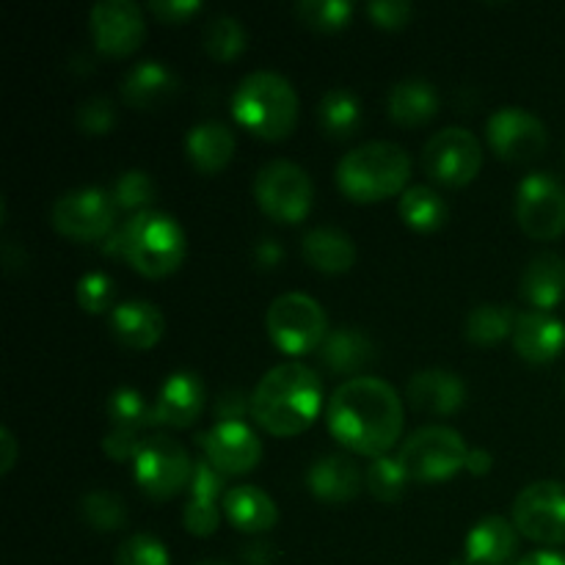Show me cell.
Here are the masks:
<instances>
[{
    "label": "cell",
    "mask_w": 565,
    "mask_h": 565,
    "mask_svg": "<svg viewBox=\"0 0 565 565\" xmlns=\"http://www.w3.org/2000/svg\"><path fill=\"white\" fill-rule=\"evenodd\" d=\"M265 331L276 351L285 356H307L320 351V345L329 337V318L326 309L307 292H285L274 298L265 312Z\"/></svg>",
    "instance_id": "cell-6"
},
{
    "label": "cell",
    "mask_w": 565,
    "mask_h": 565,
    "mask_svg": "<svg viewBox=\"0 0 565 565\" xmlns=\"http://www.w3.org/2000/svg\"><path fill=\"white\" fill-rule=\"evenodd\" d=\"M154 196H158V185H154L152 177L141 169H130L125 174H119L110 185V199H114L116 210H125V213H147L152 210Z\"/></svg>",
    "instance_id": "cell-37"
},
{
    "label": "cell",
    "mask_w": 565,
    "mask_h": 565,
    "mask_svg": "<svg viewBox=\"0 0 565 565\" xmlns=\"http://www.w3.org/2000/svg\"><path fill=\"white\" fill-rule=\"evenodd\" d=\"M20 458V445L9 428L0 430V475H9Z\"/></svg>",
    "instance_id": "cell-48"
},
{
    "label": "cell",
    "mask_w": 565,
    "mask_h": 565,
    "mask_svg": "<svg viewBox=\"0 0 565 565\" xmlns=\"http://www.w3.org/2000/svg\"><path fill=\"white\" fill-rule=\"evenodd\" d=\"M116 565H171V557L163 541L136 533L116 550Z\"/></svg>",
    "instance_id": "cell-41"
},
{
    "label": "cell",
    "mask_w": 565,
    "mask_h": 565,
    "mask_svg": "<svg viewBox=\"0 0 565 565\" xmlns=\"http://www.w3.org/2000/svg\"><path fill=\"white\" fill-rule=\"evenodd\" d=\"M408 475L403 469V463L392 456H381L370 461V467L364 469V489L381 505H395L406 497L408 489Z\"/></svg>",
    "instance_id": "cell-35"
},
{
    "label": "cell",
    "mask_w": 565,
    "mask_h": 565,
    "mask_svg": "<svg viewBox=\"0 0 565 565\" xmlns=\"http://www.w3.org/2000/svg\"><path fill=\"white\" fill-rule=\"evenodd\" d=\"M237 152V138L221 121L193 125L185 136V154L191 166L202 174H218L232 163Z\"/></svg>",
    "instance_id": "cell-28"
},
{
    "label": "cell",
    "mask_w": 565,
    "mask_h": 565,
    "mask_svg": "<svg viewBox=\"0 0 565 565\" xmlns=\"http://www.w3.org/2000/svg\"><path fill=\"white\" fill-rule=\"evenodd\" d=\"M513 348L530 364H550L565 351V323L552 312H519Z\"/></svg>",
    "instance_id": "cell-20"
},
{
    "label": "cell",
    "mask_w": 565,
    "mask_h": 565,
    "mask_svg": "<svg viewBox=\"0 0 565 565\" xmlns=\"http://www.w3.org/2000/svg\"><path fill=\"white\" fill-rule=\"evenodd\" d=\"M221 508H224L226 522L246 535H265L279 522V508H276L274 497L265 494L257 486H235V489H230Z\"/></svg>",
    "instance_id": "cell-26"
},
{
    "label": "cell",
    "mask_w": 565,
    "mask_h": 565,
    "mask_svg": "<svg viewBox=\"0 0 565 565\" xmlns=\"http://www.w3.org/2000/svg\"><path fill=\"white\" fill-rule=\"evenodd\" d=\"M81 519L97 533H116L127 524V505L114 491L94 489L81 497Z\"/></svg>",
    "instance_id": "cell-36"
},
{
    "label": "cell",
    "mask_w": 565,
    "mask_h": 565,
    "mask_svg": "<svg viewBox=\"0 0 565 565\" xmlns=\"http://www.w3.org/2000/svg\"><path fill=\"white\" fill-rule=\"evenodd\" d=\"M329 434L345 450L364 458L390 456L392 447L401 441L406 408L395 386L375 375L348 379L337 386L326 406Z\"/></svg>",
    "instance_id": "cell-1"
},
{
    "label": "cell",
    "mask_w": 565,
    "mask_h": 565,
    "mask_svg": "<svg viewBox=\"0 0 565 565\" xmlns=\"http://www.w3.org/2000/svg\"><path fill=\"white\" fill-rule=\"evenodd\" d=\"M110 337L127 351H152L166 334V318L154 303L125 301L108 315Z\"/></svg>",
    "instance_id": "cell-21"
},
{
    "label": "cell",
    "mask_w": 565,
    "mask_h": 565,
    "mask_svg": "<svg viewBox=\"0 0 565 565\" xmlns=\"http://www.w3.org/2000/svg\"><path fill=\"white\" fill-rule=\"evenodd\" d=\"M511 522L519 535L535 544H565V483L561 480H539L530 483L513 500Z\"/></svg>",
    "instance_id": "cell-13"
},
{
    "label": "cell",
    "mask_w": 565,
    "mask_h": 565,
    "mask_svg": "<svg viewBox=\"0 0 565 565\" xmlns=\"http://www.w3.org/2000/svg\"><path fill=\"white\" fill-rule=\"evenodd\" d=\"M318 353L326 370L337 375H351V379H362L364 370L379 356L373 340L364 331L348 329V326L331 329Z\"/></svg>",
    "instance_id": "cell-27"
},
{
    "label": "cell",
    "mask_w": 565,
    "mask_h": 565,
    "mask_svg": "<svg viewBox=\"0 0 565 565\" xmlns=\"http://www.w3.org/2000/svg\"><path fill=\"white\" fill-rule=\"evenodd\" d=\"M519 530L505 516H486L475 524L463 541L467 565H516Z\"/></svg>",
    "instance_id": "cell-22"
},
{
    "label": "cell",
    "mask_w": 565,
    "mask_h": 565,
    "mask_svg": "<svg viewBox=\"0 0 565 565\" xmlns=\"http://www.w3.org/2000/svg\"><path fill=\"white\" fill-rule=\"evenodd\" d=\"M298 114L301 103L296 88L279 72H252L243 77L232 97L235 121L259 141H285L296 130Z\"/></svg>",
    "instance_id": "cell-4"
},
{
    "label": "cell",
    "mask_w": 565,
    "mask_h": 565,
    "mask_svg": "<svg viewBox=\"0 0 565 565\" xmlns=\"http://www.w3.org/2000/svg\"><path fill=\"white\" fill-rule=\"evenodd\" d=\"M397 215L412 232L430 235L447 224L450 210H447V202L439 191H434L430 185H412L397 202Z\"/></svg>",
    "instance_id": "cell-31"
},
{
    "label": "cell",
    "mask_w": 565,
    "mask_h": 565,
    "mask_svg": "<svg viewBox=\"0 0 565 565\" xmlns=\"http://www.w3.org/2000/svg\"><path fill=\"white\" fill-rule=\"evenodd\" d=\"M469 447L458 430L447 425H425L403 441L397 461L412 483H445L467 469Z\"/></svg>",
    "instance_id": "cell-7"
},
{
    "label": "cell",
    "mask_w": 565,
    "mask_h": 565,
    "mask_svg": "<svg viewBox=\"0 0 565 565\" xmlns=\"http://www.w3.org/2000/svg\"><path fill=\"white\" fill-rule=\"evenodd\" d=\"M516 318L513 307L505 303H480L463 320V337L478 348H494L513 337Z\"/></svg>",
    "instance_id": "cell-33"
},
{
    "label": "cell",
    "mask_w": 565,
    "mask_h": 565,
    "mask_svg": "<svg viewBox=\"0 0 565 565\" xmlns=\"http://www.w3.org/2000/svg\"><path fill=\"white\" fill-rule=\"evenodd\" d=\"M323 381L301 362L276 364L252 390V419L270 436L290 439L315 425L323 412Z\"/></svg>",
    "instance_id": "cell-2"
},
{
    "label": "cell",
    "mask_w": 565,
    "mask_h": 565,
    "mask_svg": "<svg viewBox=\"0 0 565 565\" xmlns=\"http://www.w3.org/2000/svg\"><path fill=\"white\" fill-rule=\"evenodd\" d=\"M491 463H494V458H491L489 450H483V447H469V456H467V472L475 475V478H483V475L491 472Z\"/></svg>",
    "instance_id": "cell-50"
},
{
    "label": "cell",
    "mask_w": 565,
    "mask_h": 565,
    "mask_svg": "<svg viewBox=\"0 0 565 565\" xmlns=\"http://www.w3.org/2000/svg\"><path fill=\"white\" fill-rule=\"evenodd\" d=\"M199 565H226V563H213V561H207V563H199Z\"/></svg>",
    "instance_id": "cell-52"
},
{
    "label": "cell",
    "mask_w": 565,
    "mask_h": 565,
    "mask_svg": "<svg viewBox=\"0 0 565 565\" xmlns=\"http://www.w3.org/2000/svg\"><path fill=\"white\" fill-rule=\"evenodd\" d=\"M204 397H207L204 381L196 373H191V370L171 373L166 384L160 386L158 401L152 406V425L177 430L191 428L202 417Z\"/></svg>",
    "instance_id": "cell-18"
},
{
    "label": "cell",
    "mask_w": 565,
    "mask_h": 565,
    "mask_svg": "<svg viewBox=\"0 0 565 565\" xmlns=\"http://www.w3.org/2000/svg\"><path fill=\"white\" fill-rule=\"evenodd\" d=\"M353 3L348 0H301L296 6V17L307 28L320 33L345 31L353 17Z\"/></svg>",
    "instance_id": "cell-39"
},
{
    "label": "cell",
    "mask_w": 565,
    "mask_h": 565,
    "mask_svg": "<svg viewBox=\"0 0 565 565\" xmlns=\"http://www.w3.org/2000/svg\"><path fill=\"white\" fill-rule=\"evenodd\" d=\"M105 412H108L110 428L141 430V434L152 428V406H147L141 392L132 386H119L116 392H110Z\"/></svg>",
    "instance_id": "cell-38"
},
{
    "label": "cell",
    "mask_w": 565,
    "mask_h": 565,
    "mask_svg": "<svg viewBox=\"0 0 565 565\" xmlns=\"http://www.w3.org/2000/svg\"><path fill=\"white\" fill-rule=\"evenodd\" d=\"M77 307L86 315H103L114 312V296L116 287L114 279L103 270H92V274H83L81 281H77Z\"/></svg>",
    "instance_id": "cell-40"
},
{
    "label": "cell",
    "mask_w": 565,
    "mask_h": 565,
    "mask_svg": "<svg viewBox=\"0 0 565 565\" xmlns=\"http://www.w3.org/2000/svg\"><path fill=\"white\" fill-rule=\"evenodd\" d=\"M519 292L535 312H552L565 301V257L555 252L535 254L524 268Z\"/></svg>",
    "instance_id": "cell-25"
},
{
    "label": "cell",
    "mask_w": 565,
    "mask_h": 565,
    "mask_svg": "<svg viewBox=\"0 0 565 565\" xmlns=\"http://www.w3.org/2000/svg\"><path fill=\"white\" fill-rule=\"evenodd\" d=\"M215 423H243L246 417H252V392L243 390H224L215 397L213 406Z\"/></svg>",
    "instance_id": "cell-45"
},
{
    "label": "cell",
    "mask_w": 565,
    "mask_h": 565,
    "mask_svg": "<svg viewBox=\"0 0 565 565\" xmlns=\"http://www.w3.org/2000/svg\"><path fill=\"white\" fill-rule=\"evenodd\" d=\"M196 445L224 478L254 472L263 461V441L248 423H215L196 436Z\"/></svg>",
    "instance_id": "cell-16"
},
{
    "label": "cell",
    "mask_w": 565,
    "mask_h": 565,
    "mask_svg": "<svg viewBox=\"0 0 565 565\" xmlns=\"http://www.w3.org/2000/svg\"><path fill=\"white\" fill-rule=\"evenodd\" d=\"M406 401L414 412L428 417H452L467 403V384L452 370H419L408 381Z\"/></svg>",
    "instance_id": "cell-19"
},
{
    "label": "cell",
    "mask_w": 565,
    "mask_h": 565,
    "mask_svg": "<svg viewBox=\"0 0 565 565\" xmlns=\"http://www.w3.org/2000/svg\"><path fill=\"white\" fill-rule=\"evenodd\" d=\"M88 31L97 53L108 58H127L147 39V20L132 0H103L88 14Z\"/></svg>",
    "instance_id": "cell-15"
},
{
    "label": "cell",
    "mask_w": 565,
    "mask_h": 565,
    "mask_svg": "<svg viewBox=\"0 0 565 565\" xmlns=\"http://www.w3.org/2000/svg\"><path fill=\"white\" fill-rule=\"evenodd\" d=\"M423 169L441 188L472 185L483 169V143L467 127H445L425 143Z\"/></svg>",
    "instance_id": "cell-10"
},
{
    "label": "cell",
    "mask_w": 565,
    "mask_h": 565,
    "mask_svg": "<svg viewBox=\"0 0 565 565\" xmlns=\"http://www.w3.org/2000/svg\"><path fill=\"white\" fill-rule=\"evenodd\" d=\"M257 207L276 224H301L312 213L315 188L307 171L292 160H270L254 180Z\"/></svg>",
    "instance_id": "cell-9"
},
{
    "label": "cell",
    "mask_w": 565,
    "mask_h": 565,
    "mask_svg": "<svg viewBox=\"0 0 565 565\" xmlns=\"http://www.w3.org/2000/svg\"><path fill=\"white\" fill-rule=\"evenodd\" d=\"M193 463L196 461H191L180 441L166 434H152L132 458V478L149 500L166 502L191 486Z\"/></svg>",
    "instance_id": "cell-8"
},
{
    "label": "cell",
    "mask_w": 565,
    "mask_h": 565,
    "mask_svg": "<svg viewBox=\"0 0 565 565\" xmlns=\"http://www.w3.org/2000/svg\"><path fill=\"white\" fill-rule=\"evenodd\" d=\"M77 130L86 136H108L116 127V108L108 97H88L75 114Z\"/></svg>",
    "instance_id": "cell-42"
},
{
    "label": "cell",
    "mask_w": 565,
    "mask_h": 565,
    "mask_svg": "<svg viewBox=\"0 0 565 565\" xmlns=\"http://www.w3.org/2000/svg\"><path fill=\"white\" fill-rule=\"evenodd\" d=\"M516 221L533 241L565 235V185L550 171H533L516 191Z\"/></svg>",
    "instance_id": "cell-12"
},
{
    "label": "cell",
    "mask_w": 565,
    "mask_h": 565,
    "mask_svg": "<svg viewBox=\"0 0 565 565\" xmlns=\"http://www.w3.org/2000/svg\"><path fill=\"white\" fill-rule=\"evenodd\" d=\"M246 28H243V22L232 14L213 17L202 31L204 53L213 61H221V64H230V61L241 58V55L246 53Z\"/></svg>",
    "instance_id": "cell-34"
},
{
    "label": "cell",
    "mask_w": 565,
    "mask_h": 565,
    "mask_svg": "<svg viewBox=\"0 0 565 565\" xmlns=\"http://www.w3.org/2000/svg\"><path fill=\"white\" fill-rule=\"evenodd\" d=\"M439 92L434 83L423 81V77H408L392 86L390 97H386V110L390 119L401 127H423L439 114Z\"/></svg>",
    "instance_id": "cell-30"
},
{
    "label": "cell",
    "mask_w": 565,
    "mask_h": 565,
    "mask_svg": "<svg viewBox=\"0 0 565 565\" xmlns=\"http://www.w3.org/2000/svg\"><path fill=\"white\" fill-rule=\"evenodd\" d=\"M318 121L326 136L334 138V141H348V138H353L362 130V99L353 92H348V88H331L320 99Z\"/></svg>",
    "instance_id": "cell-32"
},
{
    "label": "cell",
    "mask_w": 565,
    "mask_h": 565,
    "mask_svg": "<svg viewBox=\"0 0 565 565\" xmlns=\"http://www.w3.org/2000/svg\"><path fill=\"white\" fill-rule=\"evenodd\" d=\"M412 154L392 141H370L351 149L337 163V188L356 204L386 202L406 193Z\"/></svg>",
    "instance_id": "cell-5"
},
{
    "label": "cell",
    "mask_w": 565,
    "mask_h": 565,
    "mask_svg": "<svg viewBox=\"0 0 565 565\" xmlns=\"http://www.w3.org/2000/svg\"><path fill=\"white\" fill-rule=\"evenodd\" d=\"M452 565H467V561H463V557H461V561H456Z\"/></svg>",
    "instance_id": "cell-53"
},
{
    "label": "cell",
    "mask_w": 565,
    "mask_h": 565,
    "mask_svg": "<svg viewBox=\"0 0 565 565\" xmlns=\"http://www.w3.org/2000/svg\"><path fill=\"white\" fill-rule=\"evenodd\" d=\"M276 546L268 544V541H254V544H248L246 550H243V561L248 565H274L276 561Z\"/></svg>",
    "instance_id": "cell-49"
},
{
    "label": "cell",
    "mask_w": 565,
    "mask_h": 565,
    "mask_svg": "<svg viewBox=\"0 0 565 565\" xmlns=\"http://www.w3.org/2000/svg\"><path fill=\"white\" fill-rule=\"evenodd\" d=\"M143 439H147V436H143L141 430L110 428L103 439V452L108 458H114L116 463H127L136 458L138 450H141Z\"/></svg>",
    "instance_id": "cell-44"
},
{
    "label": "cell",
    "mask_w": 565,
    "mask_h": 565,
    "mask_svg": "<svg viewBox=\"0 0 565 565\" xmlns=\"http://www.w3.org/2000/svg\"><path fill=\"white\" fill-rule=\"evenodd\" d=\"M147 9L149 14H154L166 25H182V22H188L193 14L202 11V3L199 0H152Z\"/></svg>",
    "instance_id": "cell-46"
},
{
    "label": "cell",
    "mask_w": 565,
    "mask_h": 565,
    "mask_svg": "<svg viewBox=\"0 0 565 565\" xmlns=\"http://www.w3.org/2000/svg\"><path fill=\"white\" fill-rule=\"evenodd\" d=\"M486 141L491 152L505 163H530L539 160L550 147V130L530 110L508 105L494 110L486 121Z\"/></svg>",
    "instance_id": "cell-14"
},
{
    "label": "cell",
    "mask_w": 565,
    "mask_h": 565,
    "mask_svg": "<svg viewBox=\"0 0 565 565\" xmlns=\"http://www.w3.org/2000/svg\"><path fill=\"white\" fill-rule=\"evenodd\" d=\"M226 478L207 461V458H199L193 463V478L188 486V505L182 511V527L188 530L196 539H210L215 535L221 524V511L218 502H224L226 497Z\"/></svg>",
    "instance_id": "cell-17"
},
{
    "label": "cell",
    "mask_w": 565,
    "mask_h": 565,
    "mask_svg": "<svg viewBox=\"0 0 565 565\" xmlns=\"http://www.w3.org/2000/svg\"><path fill=\"white\" fill-rule=\"evenodd\" d=\"M301 254L318 274L340 276L356 265V243L334 226H315L303 235Z\"/></svg>",
    "instance_id": "cell-29"
},
{
    "label": "cell",
    "mask_w": 565,
    "mask_h": 565,
    "mask_svg": "<svg viewBox=\"0 0 565 565\" xmlns=\"http://www.w3.org/2000/svg\"><path fill=\"white\" fill-rule=\"evenodd\" d=\"M185 252V230L180 226V221L160 210L130 215L103 243L105 257L121 259L143 279H166L180 270Z\"/></svg>",
    "instance_id": "cell-3"
},
{
    "label": "cell",
    "mask_w": 565,
    "mask_h": 565,
    "mask_svg": "<svg viewBox=\"0 0 565 565\" xmlns=\"http://www.w3.org/2000/svg\"><path fill=\"white\" fill-rule=\"evenodd\" d=\"M281 257H285V252H281L279 241H270V237L259 241L254 248V265L263 270H274L281 263Z\"/></svg>",
    "instance_id": "cell-47"
},
{
    "label": "cell",
    "mask_w": 565,
    "mask_h": 565,
    "mask_svg": "<svg viewBox=\"0 0 565 565\" xmlns=\"http://www.w3.org/2000/svg\"><path fill=\"white\" fill-rule=\"evenodd\" d=\"M307 489L312 491L315 500L326 502V505H345V502L356 500L359 491L364 489V472L353 458L331 452L309 467Z\"/></svg>",
    "instance_id": "cell-23"
},
{
    "label": "cell",
    "mask_w": 565,
    "mask_h": 565,
    "mask_svg": "<svg viewBox=\"0 0 565 565\" xmlns=\"http://www.w3.org/2000/svg\"><path fill=\"white\" fill-rule=\"evenodd\" d=\"M180 77L163 61H141L121 81V97L136 110H158L177 97Z\"/></svg>",
    "instance_id": "cell-24"
},
{
    "label": "cell",
    "mask_w": 565,
    "mask_h": 565,
    "mask_svg": "<svg viewBox=\"0 0 565 565\" xmlns=\"http://www.w3.org/2000/svg\"><path fill=\"white\" fill-rule=\"evenodd\" d=\"M516 565H565V555H561V552H552V550H539V552H530V555L519 557Z\"/></svg>",
    "instance_id": "cell-51"
},
{
    "label": "cell",
    "mask_w": 565,
    "mask_h": 565,
    "mask_svg": "<svg viewBox=\"0 0 565 565\" xmlns=\"http://www.w3.org/2000/svg\"><path fill=\"white\" fill-rule=\"evenodd\" d=\"M414 6L408 0H373L367 3V17L384 31H403L412 22Z\"/></svg>",
    "instance_id": "cell-43"
},
{
    "label": "cell",
    "mask_w": 565,
    "mask_h": 565,
    "mask_svg": "<svg viewBox=\"0 0 565 565\" xmlns=\"http://www.w3.org/2000/svg\"><path fill=\"white\" fill-rule=\"evenodd\" d=\"M116 204L103 188H77L53 202L50 224L58 235L77 243H105L116 230Z\"/></svg>",
    "instance_id": "cell-11"
}]
</instances>
